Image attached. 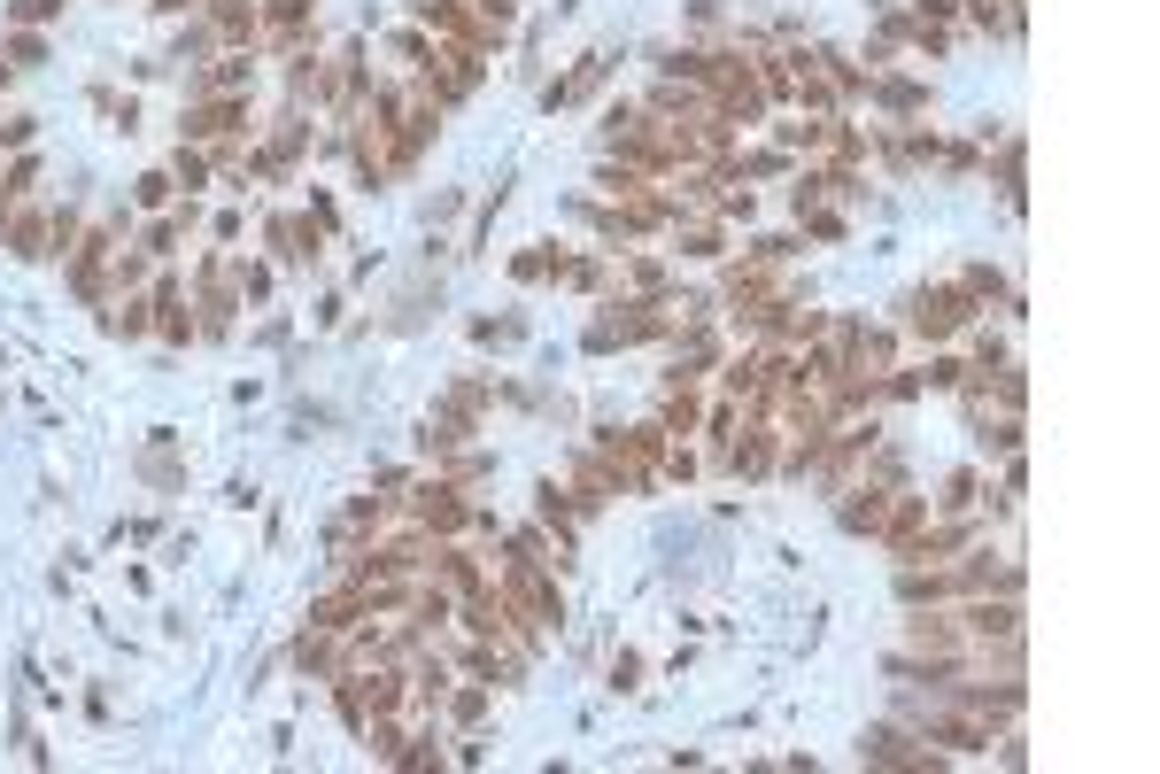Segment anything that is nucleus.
<instances>
[{
    "mask_svg": "<svg viewBox=\"0 0 1160 774\" xmlns=\"http://www.w3.org/2000/svg\"><path fill=\"white\" fill-rule=\"evenodd\" d=\"M959 318H967V295H959V287H936V295L913 302V326L921 333H952Z\"/></svg>",
    "mask_w": 1160,
    "mask_h": 774,
    "instance_id": "1",
    "label": "nucleus"
},
{
    "mask_svg": "<svg viewBox=\"0 0 1160 774\" xmlns=\"http://www.w3.org/2000/svg\"><path fill=\"white\" fill-rule=\"evenodd\" d=\"M418 519L449 535V527H464V504H457V496H449V488H426V496H418Z\"/></svg>",
    "mask_w": 1160,
    "mask_h": 774,
    "instance_id": "2",
    "label": "nucleus"
},
{
    "mask_svg": "<svg viewBox=\"0 0 1160 774\" xmlns=\"http://www.w3.org/2000/svg\"><path fill=\"white\" fill-rule=\"evenodd\" d=\"M62 0H16V24H31V16H55Z\"/></svg>",
    "mask_w": 1160,
    "mask_h": 774,
    "instance_id": "3",
    "label": "nucleus"
}]
</instances>
